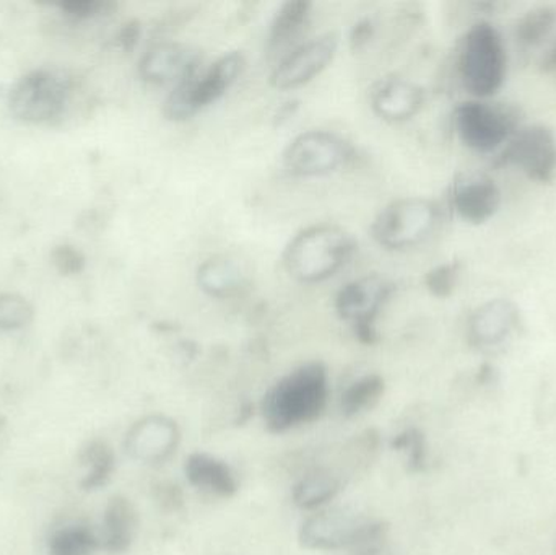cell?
Masks as SVG:
<instances>
[{
    "mask_svg": "<svg viewBox=\"0 0 556 555\" xmlns=\"http://www.w3.org/2000/svg\"><path fill=\"white\" fill-rule=\"evenodd\" d=\"M31 315V306L22 297L0 295V328H22L29 321Z\"/></svg>",
    "mask_w": 556,
    "mask_h": 555,
    "instance_id": "f1b7e54d",
    "label": "cell"
},
{
    "mask_svg": "<svg viewBox=\"0 0 556 555\" xmlns=\"http://www.w3.org/2000/svg\"><path fill=\"white\" fill-rule=\"evenodd\" d=\"M313 3L307 0H288L277 10L270 23V45L280 46L298 35L309 20Z\"/></svg>",
    "mask_w": 556,
    "mask_h": 555,
    "instance_id": "603a6c76",
    "label": "cell"
},
{
    "mask_svg": "<svg viewBox=\"0 0 556 555\" xmlns=\"http://www.w3.org/2000/svg\"><path fill=\"white\" fill-rule=\"evenodd\" d=\"M521 326V312L516 303L493 299L476 310L469 319V339L477 348L503 344Z\"/></svg>",
    "mask_w": 556,
    "mask_h": 555,
    "instance_id": "2e32d148",
    "label": "cell"
},
{
    "mask_svg": "<svg viewBox=\"0 0 556 555\" xmlns=\"http://www.w3.org/2000/svg\"><path fill=\"white\" fill-rule=\"evenodd\" d=\"M352 159V147L327 130H307L294 137L283 152V165L296 176H323Z\"/></svg>",
    "mask_w": 556,
    "mask_h": 555,
    "instance_id": "30bf717a",
    "label": "cell"
},
{
    "mask_svg": "<svg viewBox=\"0 0 556 555\" xmlns=\"http://www.w3.org/2000/svg\"><path fill=\"white\" fill-rule=\"evenodd\" d=\"M384 393V380L379 375H366L346 388L340 400L343 416L353 417L371 409Z\"/></svg>",
    "mask_w": 556,
    "mask_h": 555,
    "instance_id": "cb8c5ba5",
    "label": "cell"
},
{
    "mask_svg": "<svg viewBox=\"0 0 556 555\" xmlns=\"http://www.w3.org/2000/svg\"><path fill=\"white\" fill-rule=\"evenodd\" d=\"M100 540L93 531L81 527H68L54 534L49 543V555H90Z\"/></svg>",
    "mask_w": 556,
    "mask_h": 555,
    "instance_id": "d4e9b609",
    "label": "cell"
},
{
    "mask_svg": "<svg viewBox=\"0 0 556 555\" xmlns=\"http://www.w3.org/2000/svg\"><path fill=\"white\" fill-rule=\"evenodd\" d=\"M339 39L333 33L304 42L281 59L270 75V84L278 90L303 87L319 75L336 58Z\"/></svg>",
    "mask_w": 556,
    "mask_h": 555,
    "instance_id": "8fae6325",
    "label": "cell"
},
{
    "mask_svg": "<svg viewBox=\"0 0 556 555\" xmlns=\"http://www.w3.org/2000/svg\"><path fill=\"white\" fill-rule=\"evenodd\" d=\"M54 260L55 264H58L64 273H75V270H80L81 263H84L78 251L68 247L59 248L54 253Z\"/></svg>",
    "mask_w": 556,
    "mask_h": 555,
    "instance_id": "4dcf8cb0",
    "label": "cell"
},
{
    "mask_svg": "<svg viewBox=\"0 0 556 555\" xmlns=\"http://www.w3.org/2000/svg\"><path fill=\"white\" fill-rule=\"evenodd\" d=\"M394 283L381 276H366L353 280L340 289L336 297V312L343 321L353 326L356 338L363 344L378 342L376 316L394 293Z\"/></svg>",
    "mask_w": 556,
    "mask_h": 555,
    "instance_id": "9c48e42d",
    "label": "cell"
},
{
    "mask_svg": "<svg viewBox=\"0 0 556 555\" xmlns=\"http://www.w3.org/2000/svg\"><path fill=\"white\" fill-rule=\"evenodd\" d=\"M424 103V88L402 77L382 78L371 91L372 110L389 123L410 119L421 110Z\"/></svg>",
    "mask_w": 556,
    "mask_h": 555,
    "instance_id": "e0dca14e",
    "label": "cell"
},
{
    "mask_svg": "<svg viewBox=\"0 0 556 555\" xmlns=\"http://www.w3.org/2000/svg\"><path fill=\"white\" fill-rule=\"evenodd\" d=\"M381 524L349 508H332L311 517L301 528V544L307 550L336 551L378 540Z\"/></svg>",
    "mask_w": 556,
    "mask_h": 555,
    "instance_id": "52a82bcc",
    "label": "cell"
},
{
    "mask_svg": "<svg viewBox=\"0 0 556 555\" xmlns=\"http://www.w3.org/2000/svg\"><path fill=\"white\" fill-rule=\"evenodd\" d=\"M495 166L521 169L532 181L548 185L556 175V136L545 124L521 127L503 147Z\"/></svg>",
    "mask_w": 556,
    "mask_h": 555,
    "instance_id": "ba28073f",
    "label": "cell"
},
{
    "mask_svg": "<svg viewBox=\"0 0 556 555\" xmlns=\"http://www.w3.org/2000/svg\"><path fill=\"white\" fill-rule=\"evenodd\" d=\"M339 491L340 481L332 472L316 469L294 485L293 501L298 507L311 510L332 501Z\"/></svg>",
    "mask_w": 556,
    "mask_h": 555,
    "instance_id": "7402d4cb",
    "label": "cell"
},
{
    "mask_svg": "<svg viewBox=\"0 0 556 555\" xmlns=\"http://www.w3.org/2000/svg\"><path fill=\"white\" fill-rule=\"evenodd\" d=\"M139 23H130V25H127L126 28H124V31L121 33V42H123V46H126V48H132V46L136 45L137 39H139Z\"/></svg>",
    "mask_w": 556,
    "mask_h": 555,
    "instance_id": "d6a6232c",
    "label": "cell"
},
{
    "mask_svg": "<svg viewBox=\"0 0 556 555\" xmlns=\"http://www.w3.org/2000/svg\"><path fill=\"white\" fill-rule=\"evenodd\" d=\"M392 446L399 452L407 453L408 468L412 471H421L427 462V446H425V437L420 430L408 429L401 436L392 440Z\"/></svg>",
    "mask_w": 556,
    "mask_h": 555,
    "instance_id": "83f0119b",
    "label": "cell"
},
{
    "mask_svg": "<svg viewBox=\"0 0 556 555\" xmlns=\"http://www.w3.org/2000/svg\"><path fill=\"white\" fill-rule=\"evenodd\" d=\"M137 514L127 499L114 497L104 515L103 544L106 550L121 553L132 543L136 533Z\"/></svg>",
    "mask_w": 556,
    "mask_h": 555,
    "instance_id": "ffe728a7",
    "label": "cell"
},
{
    "mask_svg": "<svg viewBox=\"0 0 556 555\" xmlns=\"http://www.w3.org/2000/svg\"><path fill=\"white\" fill-rule=\"evenodd\" d=\"M372 35H375V25L371 20L363 18L353 25L352 31H350V48L352 51H362L369 41H371Z\"/></svg>",
    "mask_w": 556,
    "mask_h": 555,
    "instance_id": "f546056e",
    "label": "cell"
},
{
    "mask_svg": "<svg viewBox=\"0 0 556 555\" xmlns=\"http://www.w3.org/2000/svg\"><path fill=\"white\" fill-rule=\"evenodd\" d=\"M329 398V377L319 362L301 365L278 380L263 401L267 429L287 432L303 424L313 422L326 409Z\"/></svg>",
    "mask_w": 556,
    "mask_h": 555,
    "instance_id": "6da1fadb",
    "label": "cell"
},
{
    "mask_svg": "<svg viewBox=\"0 0 556 555\" xmlns=\"http://www.w3.org/2000/svg\"><path fill=\"white\" fill-rule=\"evenodd\" d=\"M85 463L88 466L87 482L88 488H98L104 484L113 472L114 456L110 446L97 442L85 453Z\"/></svg>",
    "mask_w": 556,
    "mask_h": 555,
    "instance_id": "4316f807",
    "label": "cell"
},
{
    "mask_svg": "<svg viewBox=\"0 0 556 555\" xmlns=\"http://www.w3.org/2000/svg\"><path fill=\"white\" fill-rule=\"evenodd\" d=\"M199 65H201V58L188 46L179 42H163L143 55L139 71L143 80L150 84L178 85L198 74Z\"/></svg>",
    "mask_w": 556,
    "mask_h": 555,
    "instance_id": "5bb4252c",
    "label": "cell"
},
{
    "mask_svg": "<svg viewBox=\"0 0 556 555\" xmlns=\"http://www.w3.org/2000/svg\"><path fill=\"white\" fill-rule=\"evenodd\" d=\"M185 471L188 481L201 491L211 492L218 497H231L237 494L238 482L233 471L227 463L214 456L192 453L186 459Z\"/></svg>",
    "mask_w": 556,
    "mask_h": 555,
    "instance_id": "ac0fdd59",
    "label": "cell"
},
{
    "mask_svg": "<svg viewBox=\"0 0 556 555\" xmlns=\"http://www.w3.org/2000/svg\"><path fill=\"white\" fill-rule=\"evenodd\" d=\"M179 442L178 426L162 416L146 417L130 429L126 450L137 462L162 463L173 455Z\"/></svg>",
    "mask_w": 556,
    "mask_h": 555,
    "instance_id": "9a60e30c",
    "label": "cell"
},
{
    "mask_svg": "<svg viewBox=\"0 0 556 555\" xmlns=\"http://www.w3.org/2000/svg\"><path fill=\"white\" fill-rule=\"evenodd\" d=\"M460 269H463V266H460L459 261L440 264V266L428 270L427 276H425V287L437 299H450L456 290L457 283H459Z\"/></svg>",
    "mask_w": 556,
    "mask_h": 555,
    "instance_id": "484cf974",
    "label": "cell"
},
{
    "mask_svg": "<svg viewBox=\"0 0 556 555\" xmlns=\"http://www.w3.org/2000/svg\"><path fill=\"white\" fill-rule=\"evenodd\" d=\"M457 72L466 91L480 100L502 90L508 74V54L502 35L492 23H476L463 36Z\"/></svg>",
    "mask_w": 556,
    "mask_h": 555,
    "instance_id": "3957f363",
    "label": "cell"
},
{
    "mask_svg": "<svg viewBox=\"0 0 556 555\" xmlns=\"http://www.w3.org/2000/svg\"><path fill=\"white\" fill-rule=\"evenodd\" d=\"M502 201V189L485 175L460 176L451 189V205L467 224H485L495 217Z\"/></svg>",
    "mask_w": 556,
    "mask_h": 555,
    "instance_id": "7c38bea8",
    "label": "cell"
},
{
    "mask_svg": "<svg viewBox=\"0 0 556 555\" xmlns=\"http://www.w3.org/2000/svg\"><path fill=\"white\" fill-rule=\"evenodd\" d=\"M556 28V9L552 5L535 7L516 23V42L522 49L541 48L552 38Z\"/></svg>",
    "mask_w": 556,
    "mask_h": 555,
    "instance_id": "44dd1931",
    "label": "cell"
},
{
    "mask_svg": "<svg viewBox=\"0 0 556 555\" xmlns=\"http://www.w3.org/2000/svg\"><path fill=\"white\" fill-rule=\"evenodd\" d=\"M519 108L489 101H464L454 111V127L460 142L479 153H492L505 146L519 129Z\"/></svg>",
    "mask_w": 556,
    "mask_h": 555,
    "instance_id": "277c9868",
    "label": "cell"
},
{
    "mask_svg": "<svg viewBox=\"0 0 556 555\" xmlns=\"http://www.w3.org/2000/svg\"><path fill=\"white\" fill-rule=\"evenodd\" d=\"M65 91L67 85L55 75H29L13 91V113L25 119H49L61 110Z\"/></svg>",
    "mask_w": 556,
    "mask_h": 555,
    "instance_id": "4fadbf2b",
    "label": "cell"
},
{
    "mask_svg": "<svg viewBox=\"0 0 556 555\" xmlns=\"http://www.w3.org/2000/svg\"><path fill=\"white\" fill-rule=\"evenodd\" d=\"M440 220V209L430 199L404 198L389 204L372 222L371 234L388 250L424 243Z\"/></svg>",
    "mask_w": 556,
    "mask_h": 555,
    "instance_id": "8992f818",
    "label": "cell"
},
{
    "mask_svg": "<svg viewBox=\"0 0 556 555\" xmlns=\"http://www.w3.org/2000/svg\"><path fill=\"white\" fill-rule=\"evenodd\" d=\"M539 68L544 74H554L556 72V28L552 38L548 39V46L539 61Z\"/></svg>",
    "mask_w": 556,
    "mask_h": 555,
    "instance_id": "1f68e13d",
    "label": "cell"
},
{
    "mask_svg": "<svg viewBox=\"0 0 556 555\" xmlns=\"http://www.w3.org/2000/svg\"><path fill=\"white\" fill-rule=\"evenodd\" d=\"M244 67L241 52H228L205 72H198L175 85L163 104V114L172 121L191 119L202 108L215 103L240 77Z\"/></svg>",
    "mask_w": 556,
    "mask_h": 555,
    "instance_id": "5b68a950",
    "label": "cell"
},
{
    "mask_svg": "<svg viewBox=\"0 0 556 555\" xmlns=\"http://www.w3.org/2000/svg\"><path fill=\"white\" fill-rule=\"evenodd\" d=\"M353 251L355 240L343 228L313 225L291 238L283 251V266L300 282H323L345 266Z\"/></svg>",
    "mask_w": 556,
    "mask_h": 555,
    "instance_id": "7a4b0ae2",
    "label": "cell"
},
{
    "mask_svg": "<svg viewBox=\"0 0 556 555\" xmlns=\"http://www.w3.org/2000/svg\"><path fill=\"white\" fill-rule=\"evenodd\" d=\"M198 283L207 295L227 299L243 289L244 274L235 261L212 257L199 267Z\"/></svg>",
    "mask_w": 556,
    "mask_h": 555,
    "instance_id": "d6986e66",
    "label": "cell"
}]
</instances>
